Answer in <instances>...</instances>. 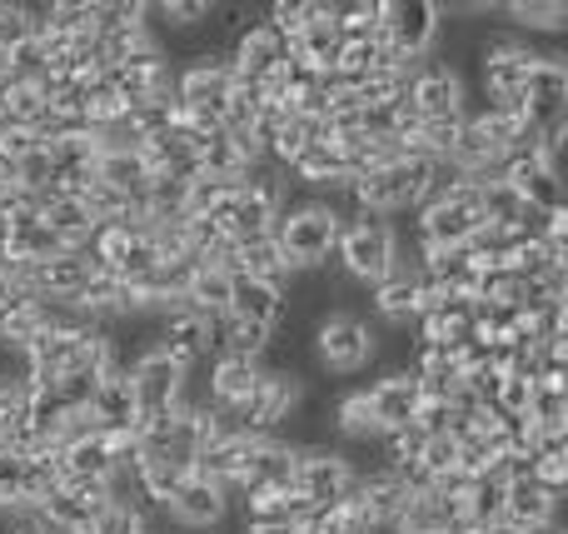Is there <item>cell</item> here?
I'll return each instance as SVG.
<instances>
[{
	"label": "cell",
	"mask_w": 568,
	"mask_h": 534,
	"mask_svg": "<svg viewBox=\"0 0 568 534\" xmlns=\"http://www.w3.org/2000/svg\"><path fill=\"white\" fill-rule=\"evenodd\" d=\"M344 215L324 200H300V205H284L275 220V245L290 265V275H310V270H324L339 245Z\"/></svg>",
	"instance_id": "obj_1"
},
{
	"label": "cell",
	"mask_w": 568,
	"mask_h": 534,
	"mask_svg": "<svg viewBox=\"0 0 568 534\" xmlns=\"http://www.w3.org/2000/svg\"><path fill=\"white\" fill-rule=\"evenodd\" d=\"M334 260L354 285H379L384 275L399 270V235L379 215H349L339 230V245H334Z\"/></svg>",
	"instance_id": "obj_2"
},
{
	"label": "cell",
	"mask_w": 568,
	"mask_h": 534,
	"mask_svg": "<svg viewBox=\"0 0 568 534\" xmlns=\"http://www.w3.org/2000/svg\"><path fill=\"white\" fill-rule=\"evenodd\" d=\"M304 390L294 370H260L255 390L245 395V405H235L230 415H220V425L235 430V435H280V425L300 410Z\"/></svg>",
	"instance_id": "obj_3"
},
{
	"label": "cell",
	"mask_w": 568,
	"mask_h": 534,
	"mask_svg": "<svg viewBox=\"0 0 568 534\" xmlns=\"http://www.w3.org/2000/svg\"><path fill=\"white\" fill-rule=\"evenodd\" d=\"M310 350L329 375H359L374 355H379V335L349 310H329L310 325Z\"/></svg>",
	"instance_id": "obj_4"
},
{
	"label": "cell",
	"mask_w": 568,
	"mask_h": 534,
	"mask_svg": "<svg viewBox=\"0 0 568 534\" xmlns=\"http://www.w3.org/2000/svg\"><path fill=\"white\" fill-rule=\"evenodd\" d=\"M439 26H444V16L434 0H379V40L389 46L394 60H404V66L434 60Z\"/></svg>",
	"instance_id": "obj_5"
},
{
	"label": "cell",
	"mask_w": 568,
	"mask_h": 534,
	"mask_svg": "<svg viewBox=\"0 0 568 534\" xmlns=\"http://www.w3.org/2000/svg\"><path fill=\"white\" fill-rule=\"evenodd\" d=\"M130 390H135V430L155 425V420L175 415L180 410V390H185V370L175 365V360H165L160 350H145V355L130 360L125 370Z\"/></svg>",
	"instance_id": "obj_6"
},
{
	"label": "cell",
	"mask_w": 568,
	"mask_h": 534,
	"mask_svg": "<svg viewBox=\"0 0 568 534\" xmlns=\"http://www.w3.org/2000/svg\"><path fill=\"white\" fill-rule=\"evenodd\" d=\"M349 490H354V465L344 460V450H334V445L300 450V465H294V495L304 500L310 515H324L329 505L349 500Z\"/></svg>",
	"instance_id": "obj_7"
},
{
	"label": "cell",
	"mask_w": 568,
	"mask_h": 534,
	"mask_svg": "<svg viewBox=\"0 0 568 534\" xmlns=\"http://www.w3.org/2000/svg\"><path fill=\"white\" fill-rule=\"evenodd\" d=\"M404 100L414 105V115L419 120H464V110H469V95H464L459 70L444 66V60H419V66L409 70Z\"/></svg>",
	"instance_id": "obj_8"
},
{
	"label": "cell",
	"mask_w": 568,
	"mask_h": 534,
	"mask_svg": "<svg viewBox=\"0 0 568 534\" xmlns=\"http://www.w3.org/2000/svg\"><path fill=\"white\" fill-rule=\"evenodd\" d=\"M230 85H235L230 56H200L175 70V105L185 110V115L220 120V110H225V100H230Z\"/></svg>",
	"instance_id": "obj_9"
},
{
	"label": "cell",
	"mask_w": 568,
	"mask_h": 534,
	"mask_svg": "<svg viewBox=\"0 0 568 534\" xmlns=\"http://www.w3.org/2000/svg\"><path fill=\"white\" fill-rule=\"evenodd\" d=\"M275 220H280V200L275 195H265V190H255V185H235L230 190V200L220 205L215 225H220V235L240 250V245H255V240L275 235Z\"/></svg>",
	"instance_id": "obj_10"
},
{
	"label": "cell",
	"mask_w": 568,
	"mask_h": 534,
	"mask_svg": "<svg viewBox=\"0 0 568 534\" xmlns=\"http://www.w3.org/2000/svg\"><path fill=\"white\" fill-rule=\"evenodd\" d=\"M519 115L529 120L534 130L554 125V120H568V66L559 56H544L539 66L529 70L519 95Z\"/></svg>",
	"instance_id": "obj_11"
},
{
	"label": "cell",
	"mask_w": 568,
	"mask_h": 534,
	"mask_svg": "<svg viewBox=\"0 0 568 534\" xmlns=\"http://www.w3.org/2000/svg\"><path fill=\"white\" fill-rule=\"evenodd\" d=\"M155 350L165 360H175L180 370H195L210 355V320L185 305L170 310V315L155 320Z\"/></svg>",
	"instance_id": "obj_12"
},
{
	"label": "cell",
	"mask_w": 568,
	"mask_h": 534,
	"mask_svg": "<svg viewBox=\"0 0 568 534\" xmlns=\"http://www.w3.org/2000/svg\"><path fill=\"white\" fill-rule=\"evenodd\" d=\"M230 490H220V485H210V480H200V475H190L185 485L175 490V500H170L160 515L165 520H175L180 530H215V525H225L230 520Z\"/></svg>",
	"instance_id": "obj_13"
},
{
	"label": "cell",
	"mask_w": 568,
	"mask_h": 534,
	"mask_svg": "<svg viewBox=\"0 0 568 534\" xmlns=\"http://www.w3.org/2000/svg\"><path fill=\"white\" fill-rule=\"evenodd\" d=\"M364 400H369L374 410V425H379V435H389V430H404L414 425V410H419V375L414 370H389L384 380H374L369 390H364Z\"/></svg>",
	"instance_id": "obj_14"
},
{
	"label": "cell",
	"mask_w": 568,
	"mask_h": 534,
	"mask_svg": "<svg viewBox=\"0 0 568 534\" xmlns=\"http://www.w3.org/2000/svg\"><path fill=\"white\" fill-rule=\"evenodd\" d=\"M499 180L524 200V205L534 210V215H554V210H564V180L549 175V170L534 160V150H529V155L504 160Z\"/></svg>",
	"instance_id": "obj_15"
},
{
	"label": "cell",
	"mask_w": 568,
	"mask_h": 534,
	"mask_svg": "<svg viewBox=\"0 0 568 534\" xmlns=\"http://www.w3.org/2000/svg\"><path fill=\"white\" fill-rule=\"evenodd\" d=\"M90 425L105 430V435H135V390H130L125 370H110V375H100L95 395H90L85 405Z\"/></svg>",
	"instance_id": "obj_16"
},
{
	"label": "cell",
	"mask_w": 568,
	"mask_h": 534,
	"mask_svg": "<svg viewBox=\"0 0 568 534\" xmlns=\"http://www.w3.org/2000/svg\"><path fill=\"white\" fill-rule=\"evenodd\" d=\"M36 210H40V220L50 225V235L60 240L65 250H85L90 240H95V230H100V220L90 215V205L80 195H40L36 200Z\"/></svg>",
	"instance_id": "obj_17"
},
{
	"label": "cell",
	"mask_w": 568,
	"mask_h": 534,
	"mask_svg": "<svg viewBox=\"0 0 568 534\" xmlns=\"http://www.w3.org/2000/svg\"><path fill=\"white\" fill-rule=\"evenodd\" d=\"M504 525L529 534V530H544V525H559V500L549 490H539L529 475L509 480L504 485Z\"/></svg>",
	"instance_id": "obj_18"
},
{
	"label": "cell",
	"mask_w": 568,
	"mask_h": 534,
	"mask_svg": "<svg viewBox=\"0 0 568 534\" xmlns=\"http://www.w3.org/2000/svg\"><path fill=\"white\" fill-rule=\"evenodd\" d=\"M230 320H250V325H270L280 330L284 320V285H265V280L235 275L230 280Z\"/></svg>",
	"instance_id": "obj_19"
},
{
	"label": "cell",
	"mask_w": 568,
	"mask_h": 534,
	"mask_svg": "<svg viewBox=\"0 0 568 534\" xmlns=\"http://www.w3.org/2000/svg\"><path fill=\"white\" fill-rule=\"evenodd\" d=\"M150 160L140 155V150H100V160H95V180L105 190H115L120 200H130V205H140L145 200V190H150Z\"/></svg>",
	"instance_id": "obj_20"
},
{
	"label": "cell",
	"mask_w": 568,
	"mask_h": 534,
	"mask_svg": "<svg viewBox=\"0 0 568 534\" xmlns=\"http://www.w3.org/2000/svg\"><path fill=\"white\" fill-rule=\"evenodd\" d=\"M260 360H240V355H215V365H210V400L205 405L215 410V415H230L235 405H245V395L255 390L260 380Z\"/></svg>",
	"instance_id": "obj_21"
},
{
	"label": "cell",
	"mask_w": 568,
	"mask_h": 534,
	"mask_svg": "<svg viewBox=\"0 0 568 534\" xmlns=\"http://www.w3.org/2000/svg\"><path fill=\"white\" fill-rule=\"evenodd\" d=\"M369 305L374 315L384 320V325L404 330L419 320V285H414V270H394V275H384L379 285H369Z\"/></svg>",
	"instance_id": "obj_22"
},
{
	"label": "cell",
	"mask_w": 568,
	"mask_h": 534,
	"mask_svg": "<svg viewBox=\"0 0 568 534\" xmlns=\"http://www.w3.org/2000/svg\"><path fill=\"white\" fill-rule=\"evenodd\" d=\"M290 50L300 60H310L314 70L334 66V56H339V26H334V16H329V0H310V20H304V30L290 40Z\"/></svg>",
	"instance_id": "obj_23"
},
{
	"label": "cell",
	"mask_w": 568,
	"mask_h": 534,
	"mask_svg": "<svg viewBox=\"0 0 568 534\" xmlns=\"http://www.w3.org/2000/svg\"><path fill=\"white\" fill-rule=\"evenodd\" d=\"M329 430L344 440V445H374L379 440V425H374V410L364 400V390H349L329 405Z\"/></svg>",
	"instance_id": "obj_24"
},
{
	"label": "cell",
	"mask_w": 568,
	"mask_h": 534,
	"mask_svg": "<svg viewBox=\"0 0 568 534\" xmlns=\"http://www.w3.org/2000/svg\"><path fill=\"white\" fill-rule=\"evenodd\" d=\"M230 280H235V270H225V265H195V275H190L180 305L195 310V315H225L230 310Z\"/></svg>",
	"instance_id": "obj_25"
},
{
	"label": "cell",
	"mask_w": 568,
	"mask_h": 534,
	"mask_svg": "<svg viewBox=\"0 0 568 534\" xmlns=\"http://www.w3.org/2000/svg\"><path fill=\"white\" fill-rule=\"evenodd\" d=\"M504 485H509V480H504L499 470L469 480V485H464V495H459L464 525H499V520H504Z\"/></svg>",
	"instance_id": "obj_26"
},
{
	"label": "cell",
	"mask_w": 568,
	"mask_h": 534,
	"mask_svg": "<svg viewBox=\"0 0 568 534\" xmlns=\"http://www.w3.org/2000/svg\"><path fill=\"white\" fill-rule=\"evenodd\" d=\"M230 270H235V275H250V280H265V285H284V280H294L290 265H284V255H280V245H275V235L255 240V245H240L235 260H230Z\"/></svg>",
	"instance_id": "obj_27"
},
{
	"label": "cell",
	"mask_w": 568,
	"mask_h": 534,
	"mask_svg": "<svg viewBox=\"0 0 568 534\" xmlns=\"http://www.w3.org/2000/svg\"><path fill=\"white\" fill-rule=\"evenodd\" d=\"M499 10L514 20V36H519V30H529V36H559L568 26L564 0H509V6H499Z\"/></svg>",
	"instance_id": "obj_28"
},
{
	"label": "cell",
	"mask_w": 568,
	"mask_h": 534,
	"mask_svg": "<svg viewBox=\"0 0 568 534\" xmlns=\"http://www.w3.org/2000/svg\"><path fill=\"white\" fill-rule=\"evenodd\" d=\"M145 525H150V520H140L135 510L115 505V500H110V505L95 515V534H145Z\"/></svg>",
	"instance_id": "obj_29"
},
{
	"label": "cell",
	"mask_w": 568,
	"mask_h": 534,
	"mask_svg": "<svg viewBox=\"0 0 568 534\" xmlns=\"http://www.w3.org/2000/svg\"><path fill=\"white\" fill-rule=\"evenodd\" d=\"M0 534H55L45 525L36 505H16V510H0Z\"/></svg>",
	"instance_id": "obj_30"
},
{
	"label": "cell",
	"mask_w": 568,
	"mask_h": 534,
	"mask_svg": "<svg viewBox=\"0 0 568 534\" xmlns=\"http://www.w3.org/2000/svg\"><path fill=\"white\" fill-rule=\"evenodd\" d=\"M359 534H409L404 530V520L399 515H364V525H359Z\"/></svg>",
	"instance_id": "obj_31"
},
{
	"label": "cell",
	"mask_w": 568,
	"mask_h": 534,
	"mask_svg": "<svg viewBox=\"0 0 568 534\" xmlns=\"http://www.w3.org/2000/svg\"><path fill=\"white\" fill-rule=\"evenodd\" d=\"M454 534H519V530H509V525L499 520V525H459Z\"/></svg>",
	"instance_id": "obj_32"
},
{
	"label": "cell",
	"mask_w": 568,
	"mask_h": 534,
	"mask_svg": "<svg viewBox=\"0 0 568 534\" xmlns=\"http://www.w3.org/2000/svg\"><path fill=\"white\" fill-rule=\"evenodd\" d=\"M529 534H564V525H544V530H529Z\"/></svg>",
	"instance_id": "obj_33"
},
{
	"label": "cell",
	"mask_w": 568,
	"mask_h": 534,
	"mask_svg": "<svg viewBox=\"0 0 568 534\" xmlns=\"http://www.w3.org/2000/svg\"><path fill=\"white\" fill-rule=\"evenodd\" d=\"M240 534H290V530H240Z\"/></svg>",
	"instance_id": "obj_34"
}]
</instances>
